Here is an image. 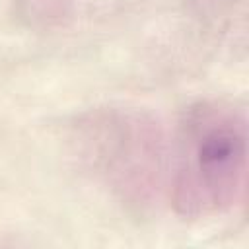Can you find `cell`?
I'll list each match as a JSON object with an SVG mask.
<instances>
[{
    "label": "cell",
    "instance_id": "6da1fadb",
    "mask_svg": "<svg viewBox=\"0 0 249 249\" xmlns=\"http://www.w3.org/2000/svg\"><path fill=\"white\" fill-rule=\"evenodd\" d=\"M247 175V124L224 101L191 107L171 158L169 196L177 214L206 218L230 210L243 196Z\"/></svg>",
    "mask_w": 249,
    "mask_h": 249
},
{
    "label": "cell",
    "instance_id": "3957f363",
    "mask_svg": "<svg viewBox=\"0 0 249 249\" xmlns=\"http://www.w3.org/2000/svg\"><path fill=\"white\" fill-rule=\"evenodd\" d=\"M200 8V12L208 14V16H218L222 14L226 8L231 6V0H195Z\"/></svg>",
    "mask_w": 249,
    "mask_h": 249
},
{
    "label": "cell",
    "instance_id": "7a4b0ae2",
    "mask_svg": "<svg viewBox=\"0 0 249 249\" xmlns=\"http://www.w3.org/2000/svg\"><path fill=\"white\" fill-rule=\"evenodd\" d=\"M84 163L124 204L152 206L167 179V144L161 126L134 109H97L74 126Z\"/></svg>",
    "mask_w": 249,
    "mask_h": 249
}]
</instances>
